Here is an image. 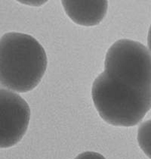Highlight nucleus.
<instances>
[{
	"instance_id": "423d86ee",
	"label": "nucleus",
	"mask_w": 151,
	"mask_h": 159,
	"mask_svg": "<svg viewBox=\"0 0 151 159\" xmlns=\"http://www.w3.org/2000/svg\"><path fill=\"white\" fill-rule=\"evenodd\" d=\"M75 159H106L101 154L94 152H85L78 155Z\"/></svg>"
},
{
	"instance_id": "f257e3e1",
	"label": "nucleus",
	"mask_w": 151,
	"mask_h": 159,
	"mask_svg": "<svg viewBox=\"0 0 151 159\" xmlns=\"http://www.w3.org/2000/svg\"><path fill=\"white\" fill-rule=\"evenodd\" d=\"M92 100L101 118L133 127L151 108V54L136 41L120 39L106 55L104 70L94 80Z\"/></svg>"
},
{
	"instance_id": "f03ea898",
	"label": "nucleus",
	"mask_w": 151,
	"mask_h": 159,
	"mask_svg": "<svg viewBox=\"0 0 151 159\" xmlns=\"http://www.w3.org/2000/svg\"><path fill=\"white\" fill-rule=\"evenodd\" d=\"M47 67V56L35 38L21 33L0 39V84L6 89L26 93L37 86Z\"/></svg>"
},
{
	"instance_id": "39448f33",
	"label": "nucleus",
	"mask_w": 151,
	"mask_h": 159,
	"mask_svg": "<svg viewBox=\"0 0 151 159\" xmlns=\"http://www.w3.org/2000/svg\"><path fill=\"white\" fill-rule=\"evenodd\" d=\"M137 139L142 151L151 159V119L140 124L138 129Z\"/></svg>"
},
{
	"instance_id": "20e7f679",
	"label": "nucleus",
	"mask_w": 151,
	"mask_h": 159,
	"mask_svg": "<svg viewBox=\"0 0 151 159\" xmlns=\"http://www.w3.org/2000/svg\"><path fill=\"white\" fill-rule=\"evenodd\" d=\"M64 11L76 24L94 26L100 24L107 11V1H62Z\"/></svg>"
},
{
	"instance_id": "7ed1b4c3",
	"label": "nucleus",
	"mask_w": 151,
	"mask_h": 159,
	"mask_svg": "<svg viewBox=\"0 0 151 159\" xmlns=\"http://www.w3.org/2000/svg\"><path fill=\"white\" fill-rule=\"evenodd\" d=\"M30 109L16 93L0 89V147L9 148L19 143L28 128Z\"/></svg>"
},
{
	"instance_id": "0eeeda50",
	"label": "nucleus",
	"mask_w": 151,
	"mask_h": 159,
	"mask_svg": "<svg viewBox=\"0 0 151 159\" xmlns=\"http://www.w3.org/2000/svg\"><path fill=\"white\" fill-rule=\"evenodd\" d=\"M147 45H148L149 52L151 54V25L148 31V36H147Z\"/></svg>"
}]
</instances>
